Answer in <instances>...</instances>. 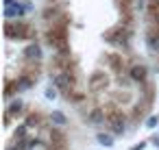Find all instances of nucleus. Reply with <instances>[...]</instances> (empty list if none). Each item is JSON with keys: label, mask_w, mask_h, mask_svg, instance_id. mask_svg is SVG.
I'll use <instances>...</instances> for the list:
<instances>
[{"label": "nucleus", "mask_w": 159, "mask_h": 150, "mask_svg": "<svg viewBox=\"0 0 159 150\" xmlns=\"http://www.w3.org/2000/svg\"><path fill=\"white\" fill-rule=\"evenodd\" d=\"M105 115H107V122H109V126H111L113 133H122L124 130V115H122V111L113 102H109L105 107Z\"/></svg>", "instance_id": "7ed1b4c3"}, {"label": "nucleus", "mask_w": 159, "mask_h": 150, "mask_svg": "<svg viewBox=\"0 0 159 150\" xmlns=\"http://www.w3.org/2000/svg\"><path fill=\"white\" fill-rule=\"evenodd\" d=\"M98 141H100V143H102V146H111V143H113V141H111V137H109V135H98Z\"/></svg>", "instance_id": "a211bd4d"}, {"label": "nucleus", "mask_w": 159, "mask_h": 150, "mask_svg": "<svg viewBox=\"0 0 159 150\" xmlns=\"http://www.w3.org/2000/svg\"><path fill=\"white\" fill-rule=\"evenodd\" d=\"M126 35H129V31L122 24H118V26H113V29H109L105 33V42H109V44H124Z\"/></svg>", "instance_id": "20e7f679"}, {"label": "nucleus", "mask_w": 159, "mask_h": 150, "mask_svg": "<svg viewBox=\"0 0 159 150\" xmlns=\"http://www.w3.org/2000/svg\"><path fill=\"white\" fill-rule=\"evenodd\" d=\"M52 120H55L57 124H63V122H66V117H63V113H59V111H52Z\"/></svg>", "instance_id": "f3484780"}, {"label": "nucleus", "mask_w": 159, "mask_h": 150, "mask_svg": "<svg viewBox=\"0 0 159 150\" xmlns=\"http://www.w3.org/2000/svg\"><path fill=\"white\" fill-rule=\"evenodd\" d=\"M148 46L150 48H159V29H150L148 31Z\"/></svg>", "instance_id": "9b49d317"}, {"label": "nucleus", "mask_w": 159, "mask_h": 150, "mask_svg": "<svg viewBox=\"0 0 159 150\" xmlns=\"http://www.w3.org/2000/svg\"><path fill=\"white\" fill-rule=\"evenodd\" d=\"M52 2H57V0H52Z\"/></svg>", "instance_id": "412c9836"}, {"label": "nucleus", "mask_w": 159, "mask_h": 150, "mask_svg": "<svg viewBox=\"0 0 159 150\" xmlns=\"http://www.w3.org/2000/svg\"><path fill=\"white\" fill-rule=\"evenodd\" d=\"M16 85H20V83H18V81H9V83H7V89H5V96H7V98H9V96L13 94Z\"/></svg>", "instance_id": "2eb2a0df"}, {"label": "nucleus", "mask_w": 159, "mask_h": 150, "mask_svg": "<svg viewBox=\"0 0 159 150\" xmlns=\"http://www.w3.org/2000/svg\"><path fill=\"white\" fill-rule=\"evenodd\" d=\"M107 85H109V78H107L105 72H94V74H92V78H89V87H92L94 91L105 89Z\"/></svg>", "instance_id": "423d86ee"}, {"label": "nucleus", "mask_w": 159, "mask_h": 150, "mask_svg": "<svg viewBox=\"0 0 159 150\" xmlns=\"http://www.w3.org/2000/svg\"><path fill=\"white\" fill-rule=\"evenodd\" d=\"M24 52H26V59H39V46H35V44L29 46Z\"/></svg>", "instance_id": "ddd939ff"}, {"label": "nucleus", "mask_w": 159, "mask_h": 150, "mask_svg": "<svg viewBox=\"0 0 159 150\" xmlns=\"http://www.w3.org/2000/svg\"><path fill=\"white\" fill-rule=\"evenodd\" d=\"M109 63H111V68H113V72H118V74H122V70H124V63H122V59H120V55H116V52H111V55H109Z\"/></svg>", "instance_id": "9d476101"}, {"label": "nucleus", "mask_w": 159, "mask_h": 150, "mask_svg": "<svg viewBox=\"0 0 159 150\" xmlns=\"http://www.w3.org/2000/svg\"><path fill=\"white\" fill-rule=\"evenodd\" d=\"M46 42L59 50V55H68V29L66 24H59V26H52L48 33H46Z\"/></svg>", "instance_id": "f257e3e1"}, {"label": "nucleus", "mask_w": 159, "mask_h": 150, "mask_svg": "<svg viewBox=\"0 0 159 150\" xmlns=\"http://www.w3.org/2000/svg\"><path fill=\"white\" fill-rule=\"evenodd\" d=\"M5 33L11 39H29V37H33V29L29 24H24V22H7Z\"/></svg>", "instance_id": "f03ea898"}, {"label": "nucleus", "mask_w": 159, "mask_h": 150, "mask_svg": "<svg viewBox=\"0 0 159 150\" xmlns=\"http://www.w3.org/2000/svg\"><path fill=\"white\" fill-rule=\"evenodd\" d=\"M157 29H159V15H157Z\"/></svg>", "instance_id": "aec40b11"}, {"label": "nucleus", "mask_w": 159, "mask_h": 150, "mask_svg": "<svg viewBox=\"0 0 159 150\" xmlns=\"http://www.w3.org/2000/svg\"><path fill=\"white\" fill-rule=\"evenodd\" d=\"M107 120V115H105V109H92L89 113H87V122L89 124H100V122H105Z\"/></svg>", "instance_id": "0eeeda50"}, {"label": "nucleus", "mask_w": 159, "mask_h": 150, "mask_svg": "<svg viewBox=\"0 0 159 150\" xmlns=\"http://www.w3.org/2000/svg\"><path fill=\"white\" fill-rule=\"evenodd\" d=\"M18 113H22V102H20V100L11 102V107H9V111H7V115H18Z\"/></svg>", "instance_id": "4468645a"}, {"label": "nucleus", "mask_w": 159, "mask_h": 150, "mask_svg": "<svg viewBox=\"0 0 159 150\" xmlns=\"http://www.w3.org/2000/svg\"><path fill=\"white\" fill-rule=\"evenodd\" d=\"M146 76H148V72H146V68H144V65H133V68H131V78H133V81L144 83V81H146Z\"/></svg>", "instance_id": "1a4fd4ad"}, {"label": "nucleus", "mask_w": 159, "mask_h": 150, "mask_svg": "<svg viewBox=\"0 0 159 150\" xmlns=\"http://www.w3.org/2000/svg\"><path fill=\"white\" fill-rule=\"evenodd\" d=\"M68 137L61 133V130H50V146H52V150H68V141H66Z\"/></svg>", "instance_id": "39448f33"}, {"label": "nucleus", "mask_w": 159, "mask_h": 150, "mask_svg": "<svg viewBox=\"0 0 159 150\" xmlns=\"http://www.w3.org/2000/svg\"><path fill=\"white\" fill-rule=\"evenodd\" d=\"M26 124H29V126H33V124H39V113H31V115L26 117Z\"/></svg>", "instance_id": "dca6fc26"}, {"label": "nucleus", "mask_w": 159, "mask_h": 150, "mask_svg": "<svg viewBox=\"0 0 159 150\" xmlns=\"http://www.w3.org/2000/svg\"><path fill=\"white\" fill-rule=\"evenodd\" d=\"M148 109H150V102H148V100L137 102V104H135V109H133V120H142V117L148 113Z\"/></svg>", "instance_id": "6e6552de"}, {"label": "nucleus", "mask_w": 159, "mask_h": 150, "mask_svg": "<svg viewBox=\"0 0 159 150\" xmlns=\"http://www.w3.org/2000/svg\"><path fill=\"white\" fill-rule=\"evenodd\" d=\"M22 11H24V9H22L20 5H11V7L5 9V15H7V18H13V15H20Z\"/></svg>", "instance_id": "f8f14e48"}, {"label": "nucleus", "mask_w": 159, "mask_h": 150, "mask_svg": "<svg viewBox=\"0 0 159 150\" xmlns=\"http://www.w3.org/2000/svg\"><path fill=\"white\" fill-rule=\"evenodd\" d=\"M157 122H159V120H157V117H150V120H148V126H155V124H157Z\"/></svg>", "instance_id": "6ab92c4d"}]
</instances>
